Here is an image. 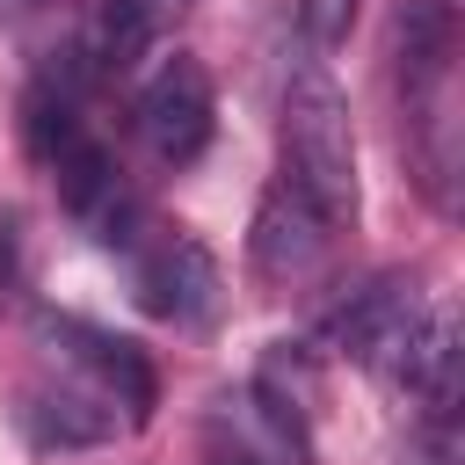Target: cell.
Segmentation results:
<instances>
[{
	"mask_svg": "<svg viewBox=\"0 0 465 465\" xmlns=\"http://www.w3.org/2000/svg\"><path fill=\"white\" fill-rule=\"evenodd\" d=\"M283 189L305 196L327 225L356 218V131H349V94L305 65L283 94Z\"/></svg>",
	"mask_w": 465,
	"mask_h": 465,
	"instance_id": "cell-1",
	"label": "cell"
},
{
	"mask_svg": "<svg viewBox=\"0 0 465 465\" xmlns=\"http://www.w3.org/2000/svg\"><path fill=\"white\" fill-rule=\"evenodd\" d=\"M131 291L153 320H174V327H211L218 305H225V276H218V254L189 232H160L153 247H138L131 262Z\"/></svg>",
	"mask_w": 465,
	"mask_h": 465,
	"instance_id": "cell-2",
	"label": "cell"
},
{
	"mask_svg": "<svg viewBox=\"0 0 465 465\" xmlns=\"http://www.w3.org/2000/svg\"><path fill=\"white\" fill-rule=\"evenodd\" d=\"M211 131H218V94H211V73H203L189 51H174V58L145 80V94H138V138L153 145V160L189 167V160L211 145Z\"/></svg>",
	"mask_w": 465,
	"mask_h": 465,
	"instance_id": "cell-3",
	"label": "cell"
},
{
	"mask_svg": "<svg viewBox=\"0 0 465 465\" xmlns=\"http://www.w3.org/2000/svg\"><path fill=\"white\" fill-rule=\"evenodd\" d=\"M36 334H44L65 363H80V371L94 378V392H109L131 421L153 414L160 378H153V363H145V349H138L131 334H109V327H94V320H80V312H36Z\"/></svg>",
	"mask_w": 465,
	"mask_h": 465,
	"instance_id": "cell-4",
	"label": "cell"
},
{
	"mask_svg": "<svg viewBox=\"0 0 465 465\" xmlns=\"http://www.w3.org/2000/svg\"><path fill=\"white\" fill-rule=\"evenodd\" d=\"M450 58H458V0H407L400 7V80H407L414 124H443L436 94L450 80Z\"/></svg>",
	"mask_w": 465,
	"mask_h": 465,
	"instance_id": "cell-5",
	"label": "cell"
},
{
	"mask_svg": "<svg viewBox=\"0 0 465 465\" xmlns=\"http://www.w3.org/2000/svg\"><path fill=\"white\" fill-rule=\"evenodd\" d=\"M414 283L407 276H378V283H363L349 305H334V320H327V341L341 349V356H356V363H392L400 356V341H407V327H414Z\"/></svg>",
	"mask_w": 465,
	"mask_h": 465,
	"instance_id": "cell-6",
	"label": "cell"
},
{
	"mask_svg": "<svg viewBox=\"0 0 465 465\" xmlns=\"http://www.w3.org/2000/svg\"><path fill=\"white\" fill-rule=\"evenodd\" d=\"M320 254H327V218H320L305 196H291V189L276 182V189L262 196V211H254V232H247V262H254L262 276L291 283V276H305Z\"/></svg>",
	"mask_w": 465,
	"mask_h": 465,
	"instance_id": "cell-7",
	"label": "cell"
},
{
	"mask_svg": "<svg viewBox=\"0 0 465 465\" xmlns=\"http://www.w3.org/2000/svg\"><path fill=\"white\" fill-rule=\"evenodd\" d=\"M385 378L421 392L429 414H450V400H458V320H450V305H421L414 312V327H407L400 356L385 363Z\"/></svg>",
	"mask_w": 465,
	"mask_h": 465,
	"instance_id": "cell-8",
	"label": "cell"
},
{
	"mask_svg": "<svg viewBox=\"0 0 465 465\" xmlns=\"http://www.w3.org/2000/svg\"><path fill=\"white\" fill-rule=\"evenodd\" d=\"M22 429L44 450H87V443L116 436V400L94 385H36V392H22Z\"/></svg>",
	"mask_w": 465,
	"mask_h": 465,
	"instance_id": "cell-9",
	"label": "cell"
},
{
	"mask_svg": "<svg viewBox=\"0 0 465 465\" xmlns=\"http://www.w3.org/2000/svg\"><path fill=\"white\" fill-rule=\"evenodd\" d=\"M80 138H87V124H80V80L58 73V65L36 73L29 94H22V145H29L44 167H58Z\"/></svg>",
	"mask_w": 465,
	"mask_h": 465,
	"instance_id": "cell-10",
	"label": "cell"
},
{
	"mask_svg": "<svg viewBox=\"0 0 465 465\" xmlns=\"http://www.w3.org/2000/svg\"><path fill=\"white\" fill-rule=\"evenodd\" d=\"M153 29H160V7L153 0H94V36H87L94 73H131L145 58Z\"/></svg>",
	"mask_w": 465,
	"mask_h": 465,
	"instance_id": "cell-11",
	"label": "cell"
},
{
	"mask_svg": "<svg viewBox=\"0 0 465 465\" xmlns=\"http://www.w3.org/2000/svg\"><path fill=\"white\" fill-rule=\"evenodd\" d=\"M298 15H305V36L327 51V44H341V36H349V22H356V0H305Z\"/></svg>",
	"mask_w": 465,
	"mask_h": 465,
	"instance_id": "cell-12",
	"label": "cell"
},
{
	"mask_svg": "<svg viewBox=\"0 0 465 465\" xmlns=\"http://www.w3.org/2000/svg\"><path fill=\"white\" fill-rule=\"evenodd\" d=\"M211 465H262V458L240 450V443H218V436H211Z\"/></svg>",
	"mask_w": 465,
	"mask_h": 465,
	"instance_id": "cell-13",
	"label": "cell"
},
{
	"mask_svg": "<svg viewBox=\"0 0 465 465\" xmlns=\"http://www.w3.org/2000/svg\"><path fill=\"white\" fill-rule=\"evenodd\" d=\"M15 7H22V0H0V15H15Z\"/></svg>",
	"mask_w": 465,
	"mask_h": 465,
	"instance_id": "cell-14",
	"label": "cell"
}]
</instances>
